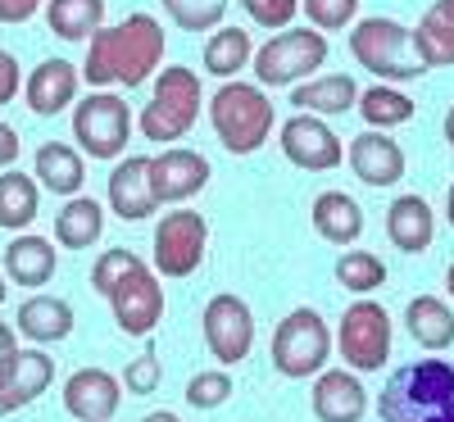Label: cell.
Segmentation results:
<instances>
[{"label":"cell","mask_w":454,"mask_h":422,"mask_svg":"<svg viewBox=\"0 0 454 422\" xmlns=\"http://www.w3.org/2000/svg\"><path fill=\"white\" fill-rule=\"evenodd\" d=\"M300 14L318 32H346L359 23V0H300Z\"/></svg>","instance_id":"36"},{"label":"cell","mask_w":454,"mask_h":422,"mask_svg":"<svg viewBox=\"0 0 454 422\" xmlns=\"http://www.w3.org/2000/svg\"><path fill=\"white\" fill-rule=\"evenodd\" d=\"M14 359H19V332L10 323H0V387L10 381L14 372Z\"/></svg>","instance_id":"41"},{"label":"cell","mask_w":454,"mask_h":422,"mask_svg":"<svg viewBox=\"0 0 454 422\" xmlns=\"http://www.w3.org/2000/svg\"><path fill=\"white\" fill-rule=\"evenodd\" d=\"M214 168L209 160L200 155V150L192 145H164L160 155H150V186H155V200L160 209L164 205H186L192 196H200V191L209 186Z\"/></svg>","instance_id":"14"},{"label":"cell","mask_w":454,"mask_h":422,"mask_svg":"<svg viewBox=\"0 0 454 422\" xmlns=\"http://www.w3.org/2000/svg\"><path fill=\"white\" fill-rule=\"evenodd\" d=\"M19 150H23V141H19V132L0 119V168H14V160H19Z\"/></svg>","instance_id":"44"},{"label":"cell","mask_w":454,"mask_h":422,"mask_svg":"<svg viewBox=\"0 0 454 422\" xmlns=\"http://www.w3.org/2000/svg\"><path fill=\"white\" fill-rule=\"evenodd\" d=\"M105 205L109 214H119L123 223H145L160 209L155 186H150V155H123L114 160L105 177Z\"/></svg>","instance_id":"16"},{"label":"cell","mask_w":454,"mask_h":422,"mask_svg":"<svg viewBox=\"0 0 454 422\" xmlns=\"http://www.w3.org/2000/svg\"><path fill=\"white\" fill-rule=\"evenodd\" d=\"M100 232H105V205L91 196H73L55 214V241L64 250H91L100 241Z\"/></svg>","instance_id":"31"},{"label":"cell","mask_w":454,"mask_h":422,"mask_svg":"<svg viewBox=\"0 0 454 422\" xmlns=\"http://www.w3.org/2000/svg\"><path fill=\"white\" fill-rule=\"evenodd\" d=\"M200 105H205V91H200V73L196 68H182V64H168L160 68L155 87H150V100L141 105V137L155 141V145H177L186 132L200 123Z\"/></svg>","instance_id":"4"},{"label":"cell","mask_w":454,"mask_h":422,"mask_svg":"<svg viewBox=\"0 0 454 422\" xmlns=\"http://www.w3.org/2000/svg\"><path fill=\"white\" fill-rule=\"evenodd\" d=\"M445 291H450V295H454V263H450V268H445Z\"/></svg>","instance_id":"49"},{"label":"cell","mask_w":454,"mask_h":422,"mask_svg":"<svg viewBox=\"0 0 454 422\" xmlns=\"http://www.w3.org/2000/svg\"><path fill=\"white\" fill-rule=\"evenodd\" d=\"M327 64V32L318 27H286V32H273L269 42L254 51V82L263 91H278V87H300L318 78V68Z\"/></svg>","instance_id":"6"},{"label":"cell","mask_w":454,"mask_h":422,"mask_svg":"<svg viewBox=\"0 0 454 422\" xmlns=\"http://www.w3.org/2000/svg\"><path fill=\"white\" fill-rule=\"evenodd\" d=\"M32 177L42 182V191H51V196H82V182H87V160H82V150L78 145H68V141H46V145H36V155H32Z\"/></svg>","instance_id":"21"},{"label":"cell","mask_w":454,"mask_h":422,"mask_svg":"<svg viewBox=\"0 0 454 422\" xmlns=\"http://www.w3.org/2000/svg\"><path fill=\"white\" fill-rule=\"evenodd\" d=\"M14 96H19V59L0 51V105H10Z\"/></svg>","instance_id":"43"},{"label":"cell","mask_w":454,"mask_h":422,"mask_svg":"<svg viewBox=\"0 0 454 422\" xmlns=\"http://www.w3.org/2000/svg\"><path fill=\"white\" fill-rule=\"evenodd\" d=\"M382 422H454V359H419L387 377L377 395Z\"/></svg>","instance_id":"2"},{"label":"cell","mask_w":454,"mask_h":422,"mask_svg":"<svg viewBox=\"0 0 454 422\" xmlns=\"http://www.w3.org/2000/svg\"><path fill=\"white\" fill-rule=\"evenodd\" d=\"M132 128H137V119L119 91H91L73 105V141L91 160H105V164L123 160Z\"/></svg>","instance_id":"7"},{"label":"cell","mask_w":454,"mask_h":422,"mask_svg":"<svg viewBox=\"0 0 454 422\" xmlns=\"http://www.w3.org/2000/svg\"><path fill=\"white\" fill-rule=\"evenodd\" d=\"M387 277H391V273H387L382 254H372V250H340V259H336V282L346 286L350 295L382 291Z\"/></svg>","instance_id":"34"},{"label":"cell","mask_w":454,"mask_h":422,"mask_svg":"<svg viewBox=\"0 0 454 422\" xmlns=\"http://www.w3.org/2000/svg\"><path fill=\"white\" fill-rule=\"evenodd\" d=\"M254 64V42L246 27H214L205 42V73L218 82L241 78V68Z\"/></svg>","instance_id":"30"},{"label":"cell","mask_w":454,"mask_h":422,"mask_svg":"<svg viewBox=\"0 0 454 422\" xmlns=\"http://www.w3.org/2000/svg\"><path fill=\"white\" fill-rule=\"evenodd\" d=\"M387 237L404 254H427L432 250V241H436V214H432V205L419 196V191H404V196L391 200V209H387Z\"/></svg>","instance_id":"20"},{"label":"cell","mask_w":454,"mask_h":422,"mask_svg":"<svg viewBox=\"0 0 454 422\" xmlns=\"http://www.w3.org/2000/svg\"><path fill=\"white\" fill-rule=\"evenodd\" d=\"M278 150L282 160L300 173H332L346 164V141L336 137V128L318 113H291L278 128Z\"/></svg>","instance_id":"11"},{"label":"cell","mask_w":454,"mask_h":422,"mask_svg":"<svg viewBox=\"0 0 454 422\" xmlns=\"http://www.w3.org/2000/svg\"><path fill=\"white\" fill-rule=\"evenodd\" d=\"M36 214H42V182L19 168H0V227L5 232H27Z\"/></svg>","instance_id":"29"},{"label":"cell","mask_w":454,"mask_h":422,"mask_svg":"<svg viewBox=\"0 0 454 422\" xmlns=\"http://www.w3.org/2000/svg\"><path fill=\"white\" fill-rule=\"evenodd\" d=\"M51 381H55V359L42 350V345H32V350H19L10 381L0 387V418L27 409L36 395H46Z\"/></svg>","instance_id":"24"},{"label":"cell","mask_w":454,"mask_h":422,"mask_svg":"<svg viewBox=\"0 0 454 422\" xmlns=\"http://www.w3.org/2000/svg\"><path fill=\"white\" fill-rule=\"evenodd\" d=\"M227 400H232V377H227V368H214V372H196L192 381H186V404L209 413V409H223Z\"/></svg>","instance_id":"37"},{"label":"cell","mask_w":454,"mask_h":422,"mask_svg":"<svg viewBox=\"0 0 454 422\" xmlns=\"http://www.w3.org/2000/svg\"><path fill=\"white\" fill-rule=\"evenodd\" d=\"M445 223L454 227V182H450V191H445Z\"/></svg>","instance_id":"47"},{"label":"cell","mask_w":454,"mask_h":422,"mask_svg":"<svg viewBox=\"0 0 454 422\" xmlns=\"http://www.w3.org/2000/svg\"><path fill=\"white\" fill-rule=\"evenodd\" d=\"M5 282H10V277L0 273V309H5V300H10V286H5Z\"/></svg>","instance_id":"48"},{"label":"cell","mask_w":454,"mask_h":422,"mask_svg":"<svg viewBox=\"0 0 454 422\" xmlns=\"http://www.w3.org/2000/svg\"><path fill=\"white\" fill-rule=\"evenodd\" d=\"M160 381H164V363L155 350H141L128 368H123V387L128 395H155L160 391Z\"/></svg>","instance_id":"40"},{"label":"cell","mask_w":454,"mask_h":422,"mask_svg":"<svg viewBox=\"0 0 454 422\" xmlns=\"http://www.w3.org/2000/svg\"><path fill=\"white\" fill-rule=\"evenodd\" d=\"M42 5H46V0H0V23L19 27V23L36 19V10H42Z\"/></svg>","instance_id":"42"},{"label":"cell","mask_w":454,"mask_h":422,"mask_svg":"<svg viewBox=\"0 0 454 422\" xmlns=\"http://www.w3.org/2000/svg\"><path fill=\"white\" fill-rule=\"evenodd\" d=\"M350 55L359 68H368L372 78H382L391 87L419 82L427 73V64L413 51V27H404L400 19H387V14L359 19L350 27Z\"/></svg>","instance_id":"5"},{"label":"cell","mask_w":454,"mask_h":422,"mask_svg":"<svg viewBox=\"0 0 454 422\" xmlns=\"http://www.w3.org/2000/svg\"><path fill=\"white\" fill-rule=\"evenodd\" d=\"M404 327L432 355H441V350L454 345V309L441 295H413L409 309H404Z\"/></svg>","instance_id":"27"},{"label":"cell","mask_w":454,"mask_h":422,"mask_svg":"<svg viewBox=\"0 0 454 422\" xmlns=\"http://www.w3.org/2000/svg\"><path fill=\"white\" fill-rule=\"evenodd\" d=\"M78 87H82V68H73L68 59H42L27 73L23 100L36 119H55L68 105H78Z\"/></svg>","instance_id":"18"},{"label":"cell","mask_w":454,"mask_h":422,"mask_svg":"<svg viewBox=\"0 0 454 422\" xmlns=\"http://www.w3.org/2000/svg\"><path fill=\"white\" fill-rule=\"evenodd\" d=\"M19 336H27L32 345H59L73 336V304L59 295H32L19 304Z\"/></svg>","instance_id":"26"},{"label":"cell","mask_w":454,"mask_h":422,"mask_svg":"<svg viewBox=\"0 0 454 422\" xmlns=\"http://www.w3.org/2000/svg\"><path fill=\"white\" fill-rule=\"evenodd\" d=\"M327 359H332V327L323 323V314L309 304L291 309L273 332V368L291 381H309L327 368Z\"/></svg>","instance_id":"8"},{"label":"cell","mask_w":454,"mask_h":422,"mask_svg":"<svg viewBox=\"0 0 454 422\" xmlns=\"http://www.w3.org/2000/svg\"><path fill=\"white\" fill-rule=\"evenodd\" d=\"M441 128H445V141H450V150H454V105L445 109V123H441Z\"/></svg>","instance_id":"46"},{"label":"cell","mask_w":454,"mask_h":422,"mask_svg":"<svg viewBox=\"0 0 454 422\" xmlns=\"http://www.w3.org/2000/svg\"><path fill=\"white\" fill-rule=\"evenodd\" d=\"M309 223L327 246L346 250L364 237V205L355 196H346V191H318L309 205Z\"/></svg>","instance_id":"23"},{"label":"cell","mask_w":454,"mask_h":422,"mask_svg":"<svg viewBox=\"0 0 454 422\" xmlns=\"http://www.w3.org/2000/svg\"><path fill=\"white\" fill-rule=\"evenodd\" d=\"M141 422H182V418H177L173 409H155V413H145Z\"/></svg>","instance_id":"45"},{"label":"cell","mask_w":454,"mask_h":422,"mask_svg":"<svg viewBox=\"0 0 454 422\" xmlns=\"http://www.w3.org/2000/svg\"><path fill=\"white\" fill-rule=\"evenodd\" d=\"M241 10L250 14L254 27H269V32H286L300 14V0H241Z\"/></svg>","instance_id":"39"},{"label":"cell","mask_w":454,"mask_h":422,"mask_svg":"<svg viewBox=\"0 0 454 422\" xmlns=\"http://www.w3.org/2000/svg\"><path fill=\"white\" fill-rule=\"evenodd\" d=\"M164 64V23L155 14H128L123 23L100 27L87 42V59H82V78L91 82V91H137L160 73Z\"/></svg>","instance_id":"1"},{"label":"cell","mask_w":454,"mask_h":422,"mask_svg":"<svg viewBox=\"0 0 454 422\" xmlns=\"http://www.w3.org/2000/svg\"><path fill=\"white\" fill-rule=\"evenodd\" d=\"M105 300H109V314H114V323H119L123 336L145 340L164 323V286H160V273L150 263H137L132 273H123V282Z\"/></svg>","instance_id":"13"},{"label":"cell","mask_w":454,"mask_h":422,"mask_svg":"<svg viewBox=\"0 0 454 422\" xmlns=\"http://www.w3.org/2000/svg\"><path fill=\"white\" fill-rule=\"evenodd\" d=\"M123 404V381L105 368H78L64 381V413L78 422H109Z\"/></svg>","instance_id":"17"},{"label":"cell","mask_w":454,"mask_h":422,"mask_svg":"<svg viewBox=\"0 0 454 422\" xmlns=\"http://www.w3.org/2000/svg\"><path fill=\"white\" fill-rule=\"evenodd\" d=\"M295 113H318V119H340V113L359 109V82L350 73H318V78L291 87Z\"/></svg>","instance_id":"22"},{"label":"cell","mask_w":454,"mask_h":422,"mask_svg":"<svg viewBox=\"0 0 454 422\" xmlns=\"http://www.w3.org/2000/svg\"><path fill=\"white\" fill-rule=\"evenodd\" d=\"M59 268V250L46 241V237H32V232H19L10 246H5V273L14 286H46Z\"/></svg>","instance_id":"25"},{"label":"cell","mask_w":454,"mask_h":422,"mask_svg":"<svg viewBox=\"0 0 454 422\" xmlns=\"http://www.w3.org/2000/svg\"><path fill=\"white\" fill-rule=\"evenodd\" d=\"M200 332H205L209 355L223 368H237L254 350V314H250V304L241 295H232V291L209 295L205 314H200Z\"/></svg>","instance_id":"12"},{"label":"cell","mask_w":454,"mask_h":422,"mask_svg":"<svg viewBox=\"0 0 454 422\" xmlns=\"http://www.w3.org/2000/svg\"><path fill=\"white\" fill-rule=\"evenodd\" d=\"M336 350L350 372H382L391 359V314L377 300L359 295L336 327Z\"/></svg>","instance_id":"10"},{"label":"cell","mask_w":454,"mask_h":422,"mask_svg":"<svg viewBox=\"0 0 454 422\" xmlns=\"http://www.w3.org/2000/svg\"><path fill=\"white\" fill-rule=\"evenodd\" d=\"M137 263H145L137 250H105V254L96 259V268H91V291H96V295H109L114 286L123 282V273H132Z\"/></svg>","instance_id":"38"},{"label":"cell","mask_w":454,"mask_h":422,"mask_svg":"<svg viewBox=\"0 0 454 422\" xmlns=\"http://www.w3.org/2000/svg\"><path fill=\"white\" fill-rule=\"evenodd\" d=\"M413 51L427 68L454 64V0H432L427 5V14L413 27Z\"/></svg>","instance_id":"28"},{"label":"cell","mask_w":454,"mask_h":422,"mask_svg":"<svg viewBox=\"0 0 454 422\" xmlns=\"http://www.w3.org/2000/svg\"><path fill=\"white\" fill-rule=\"evenodd\" d=\"M182 32H214L227 19V0H160Z\"/></svg>","instance_id":"35"},{"label":"cell","mask_w":454,"mask_h":422,"mask_svg":"<svg viewBox=\"0 0 454 422\" xmlns=\"http://www.w3.org/2000/svg\"><path fill=\"white\" fill-rule=\"evenodd\" d=\"M209 128L227 155H254L278 128V105L259 82L232 78L209 96Z\"/></svg>","instance_id":"3"},{"label":"cell","mask_w":454,"mask_h":422,"mask_svg":"<svg viewBox=\"0 0 454 422\" xmlns=\"http://www.w3.org/2000/svg\"><path fill=\"white\" fill-rule=\"evenodd\" d=\"M359 119H364L368 128H377V132L404 128V123L413 119V100H409L400 87H391V82H377V87L359 91Z\"/></svg>","instance_id":"33"},{"label":"cell","mask_w":454,"mask_h":422,"mask_svg":"<svg viewBox=\"0 0 454 422\" xmlns=\"http://www.w3.org/2000/svg\"><path fill=\"white\" fill-rule=\"evenodd\" d=\"M205 250H209L205 214L177 205L155 223V237H150V268H155L160 277H192L205 263Z\"/></svg>","instance_id":"9"},{"label":"cell","mask_w":454,"mask_h":422,"mask_svg":"<svg viewBox=\"0 0 454 422\" xmlns=\"http://www.w3.org/2000/svg\"><path fill=\"white\" fill-rule=\"evenodd\" d=\"M346 164H350V173H355L364 186H372V191L400 186V182H404V168H409L404 145H400L391 132H377V128L359 132V137L346 145Z\"/></svg>","instance_id":"15"},{"label":"cell","mask_w":454,"mask_h":422,"mask_svg":"<svg viewBox=\"0 0 454 422\" xmlns=\"http://www.w3.org/2000/svg\"><path fill=\"white\" fill-rule=\"evenodd\" d=\"M46 23L64 42H91L105 27V0H46Z\"/></svg>","instance_id":"32"},{"label":"cell","mask_w":454,"mask_h":422,"mask_svg":"<svg viewBox=\"0 0 454 422\" xmlns=\"http://www.w3.org/2000/svg\"><path fill=\"white\" fill-rule=\"evenodd\" d=\"M309 404H314V418L318 422H364L368 391H364L359 372H350V368H323L314 377Z\"/></svg>","instance_id":"19"}]
</instances>
